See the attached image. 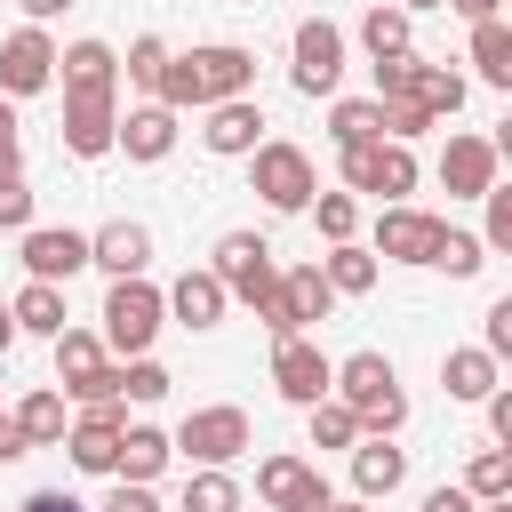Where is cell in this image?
<instances>
[{"instance_id":"cell-1","label":"cell","mask_w":512,"mask_h":512,"mask_svg":"<svg viewBox=\"0 0 512 512\" xmlns=\"http://www.w3.org/2000/svg\"><path fill=\"white\" fill-rule=\"evenodd\" d=\"M248 88H256V56L232 48V40H216V48L168 56L152 104H168V112H208V104H232V96H248Z\"/></svg>"},{"instance_id":"cell-2","label":"cell","mask_w":512,"mask_h":512,"mask_svg":"<svg viewBox=\"0 0 512 512\" xmlns=\"http://www.w3.org/2000/svg\"><path fill=\"white\" fill-rule=\"evenodd\" d=\"M328 400H344V408L360 416V440H392V432L408 424V392H400V376H392L384 352H352V360H336Z\"/></svg>"},{"instance_id":"cell-3","label":"cell","mask_w":512,"mask_h":512,"mask_svg":"<svg viewBox=\"0 0 512 512\" xmlns=\"http://www.w3.org/2000/svg\"><path fill=\"white\" fill-rule=\"evenodd\" d=\"M376 104H416L424 120H448V112H464V72L416 64V56H384L376 64Z\"/></svg>"},{"instance_id":"cell-4","label":"cell","mask_w":512,"mask_h":512,"mask_svg":"<svg viewBox=\"0 0 512 512\" xmlns=\"http://www.w3.org/2000/svg\"><path fill=\"white\" fill-rule=\"evenodd\" d=\"M96 320H104V352L144 360V352H152V336H160V320H168V304H160V288H152V280H112Z\"/></svg>"},{"instance_id":"cell-5","label":"cell","mask_w":512,"mask_h":512,"mask_svg":"<svg viewBox=\"0 0 512 512\" xmlns=\"http://www.w3.org/2000/svg\"><path fill=\"white\" fill-rule=\"evenodd\" d=\"M216 288L224 296H240V304H256V320L272 312V288H280V264H272V240L264 232H224L216 240Z\"/></svg>"},{"instance_id":"cell-6","label":"cell","mask_w":512,"mask_h":512,"mask_svg":"<svg viewBox=\"0 0 512 512\" xmlns=\"http://www.w3.org/2000/svg\"><path fill=\"white\" fill-rule=\"evenodd\" d=\"M248 440H256V424H248V408H232V400H216V408H192V416L176 424V440H168V448H176V456H192L200 472H224V464H232V456H240Z\"/></svg>"},{"instance_id":"cell-7","label":"cell","mask_w":512,"mask_h":512,"mask_svg":"<svg viewBox=\"0 0 512 512\" xmlns=\"http://www.w3.org/2000/svg\"><path fill=\"white\" fill-rule=\"evenodd\" d=\"M248 168H256V192H264V208H280V216H296V208H312V152L304 144H256L248 152Z\"/></svg>"},{"instance_id":"cell-8","label":"cell","mask_w":512,"mask_h":512,"mask_svg":"<svg viewBox=\"0 0 512 512\" xmlns=\"http://www.w3.org/2000/svg\"><path fill=\"white\" fill-rule=\"evenodd\" d=\"M336 312V288L320 280V264H288L280 272V288H272V312H264V328H272V344L280 336H304L312 320H328Z\"/></svg>"},{"instance_id":"cell-9","label":"cell","mask_w":512,"mask_h":512,"mask_svg":"<svg viewBox=\"0 0 512 512\" xmlns=\"http://www.w3.org/2000/svg\"><path fill=\"white\" fill-rule=\"evenodd\" d=\"M120 128V88H64V152L72 160H104Z\"/></svg>"},{"instance_id":"cell-10","label":"cell","mask_w":512,"mask_h":512,"mask_svg":"<svg viewBox=\"0 0 512 512\" xmlns=\"http://www.w3.org/2000/svg\"><path fill=\"white\" fill-rule=\"evenodd\" d=\"M344 160V184L352 192H376V200H400V192H416V152L408 144H352V152H336Z\"/></svg>"},{"instance_id":"cell-11","label":"cell","mask_w":512,"mask_h":512,"mask_svg":"<svg viewBox=\"0 0 512 512\" xmlns=\"http://www.w3.org/2000/svg\"><path fill=\"white\" fill-rule=\"evenodd\" d=\"M272 384H280V400H288V408H312V400H328L336 360H328L312 336H280V344H272Z\"/></svg>"},{"instance_id":"cell-12","label":"cell","mask_w":512,"mask_h":512,"mask_svg":"<svg viewBox=\"0 0 512 512\" xmlns=\"http://www.w3.org/2000/svg\"><path fill=\"white\" fill-rule=\"evenodd\" d=\"M344 80V32L328 16H304L296 24V96H336Z\"/></svg>"},{"instance_id":"cell-13","label":"cell","mask_w":512,"mask_h":512,"mask_svg":"<svg viewBox=\"0 0 512 512\" xmlns=\"http://www.w3.org/2000/svg\"><path fill=\"white\" fill-rule=\"evenodd\" d=\"M48 80H56V40H48L40 24L8 32V40H0V96H40Z\"/></svg>"},{"instance_id":"cell-14","label":"cell","mask_w":512,"mask_h":512,"mask_svg":"<svg viewBox=\"0 0 512 512\" xmlns=\"http://www.w3.org/2000/svg\"><path fill=\"white\" fill-rule=\"evenodd\" d=\"M256 496H264L272 512H320V504H328V480H320V464H304V456H264V464H256Z\"/></svg>"},{"instance_id":"cell-15","label":"cell","mask_w":512,"mask_h":512,"mask_svg":"<svg viewBox=\"0 0 512 512\" xmlns=\"http://www.w3.org/2000/svg\"><path fill=\"white\" fill-rule=\"evenodd\" d=\"M80 264H88V232H72V224H32L24 232V280L64 288Z\"/></svg>"},{"instance_id":"cell-16","label":"cell","mask_w":512,"mask_h":512,"mask_svg":"<svg viewBox=\"0 0 512 512\" xmlns=\"http://www.w3.org/2000/svg\"><path fill=\"white\" fill-rule=\"evenodd\" d=\"M88 264L112 272V280H144V264H152V232H144L136 216H112L104 232H88Z\"/></svg>"},{"instance_id":"cell-17","label":"cell","mask_w":512,"mask_h":512,"mask_svg":"<svg viewBox=\"0 0 512 512\" xmlns=\"http://www.w3.org/2000/svg\"><path fill=\"white\" fill-rule=\"evenodd\" d=\"M496 144L488 136H448V152H440V184H448V200H480L488 184H496Z\"/></svg>"},{"instance_id":"cell-18","label":"cell","mask_w":512,"mask_h":512,"mask_svg":"<svg viewBox=\"0 0 512 512\" xmlns=\"http://www.w3.org/2000/svg\"><path fill=\"white\" fill-rule=\"evenodd\" d=\"M200 144H208V152H224V160H248V152L264 144V112H256V96L208 104V128H200Z\"/></svg>"},{"instance_id":"cell-19","label":"cell","mask_w":512,"mask_h":512,"mask_svg":"<svg viewBox=\"0 0 512 512\" xmlns=\"http://www.w3.org/2000/svg\"><path fill=\"white\" fill-rule=\"evenodd\" d=\"M432 240H440V216H424V208H384V216H376V248H368V256L424 264V256H432Z\"/></svg>"},{"instance_id":"cell-20","label":"cell","mask_w":512,"mask_h":512,"mask_svg":"<svg viewBox=\"0 0 512 512\" xmlns=\"http://www.w3.org/2000/svg\"><path fill=\"white\" fill-rule=\"evenodd\" d=\"M112 152H128V160H144V168L168 160V152H176V112H168V104H136V112L112 128Z\"/></svg>"},{"instance_id":"cell-21","label":"cell","mask_w":512,"mask_h":512,"mask_svg":"<svg viewBox=\"0 0 512 512\" xmlns=\"http://www.w3.org/2000/svg\"><path fill=\"white\" fill-rule=\"evenodd\" d=\"M120 400H104V408H88L72 432H64V448H72V464L80 472H112V456H120Z\"/></svg>"},{"instance_id":"cell-22","label":"cell","mask_w":512,"mask_h":512,"mask_svg":"<svg viewBox=\"0 0 512 512\" xmlns=\"http://www.w3.org/2000/svg\"><path fill=\"white\" fill-rule=\"evenodd\" d=\"M56 344V384H64V400H80L96 376H104V336H88V328H64V336H48Z\"/></svg>"},{"instance_id":"cell-23","label":"cell","mask_w":512,"mask_h":512,"mask_svg":"<svg viewBox=\"0 0 512 512\" xmlns=\"http://www.w3.org/2000/svg\"><path fill=\"white\" fill-rule=\"evenodd\" d=\"M400 480H408V448H392V440H352V488H360V504L392 496Z\"/></svg>"},{"instance_id":"cell-24","label":"cell","mask_w":512,"mask_h":512,"mask_svg":"<svg viewBox=\"0 0 512 512\" xmlns=\"http://www.w3.org/2000/svg\"><path fill=\"white\" fill-rule=\"evenodd\" d=\"M160 304H168V320H184V328H216L232 296L216 288V272H184V280H176V288H168Z\"/></svg>"},{"instance_id":"cell-25","label":"cell","mask_w":512,"mask_h":512,"mask_svg":"<svg viewBox=\"0 0 512 512\" xmlns=\"http://www.w3.org/2000/svg\"><path fill=\"white\" fill-rule=\"evenodd\" d=\"M440 384H448V400H488V392L504 384V360H488L480 344H456V352L440 360Z\"/></svg>"},{"instance_id":"cell-26","label":"cell","mask_w":512,"mask_h":512,"mask_svg":"<svg viewBox=\"0 0 512 512\" xmlns=\"http://www.w3.org/2000/svg\"><path fill=\"white\" fill-rule=\"evenodd\" d=\"M168 456H176V448H168V432H152V424H128V432H120V456H112V472H120V480H136V488H152V480L168 472Z\"/></svg>"},{"instance_id":"cell-27","label":"cell","mask_w":512,"mask_h":512,"mask_svg":"<svg viewBox=\"0 0 512 512\" xmlns=\"http://www.w3.org/2000/svg\"><path fill=\"white\" fill-rule=\"evenodd\" d=\"M56 80H64V88H120V56H112L104 40H72V48L56 56Z\"/></svg>"},{"instance_id":"cell-28","label":"cell","mask_w":512,"mask_h":512,"mask_svg":"<svg viewBox=\"0 0 512 512\" xmlns=\"http://www.w3.org/2000/svg\"><path fill=\"white\" fill-rule=\"evenodd\" d=\"M8 320L24 328V336H64V288H48V280H24L16 288V304H8Z\"/></svg>"},{"instance_id":"cell-29","label":"cell","mask_w":512,"mask_h":512,"mask_svg":"<svg viewBox=\"0 0 512 512\" xmlns=\"http://www.w3.org/2000/svg\"><path fill=\"white\" fill-rule=\"evenodd\" d=\"M16 432H24V448H56L72 424H64V392L56 384H40V392H24V408H16Z\"/></svg>"},{"instance_id":"cell-30","label":"cell","mask_w":512,"mask_h":512,"mask_svg":"<svg viewBox=\"0 0 512 512\" xmlns=\"http://www.w3.org/2000/svg\"><path fill=\"white\" fill-rule=\"evenodd\" d=\"M472 72H480L488 88H512V24H504V16L472 24Z\"/></svg>"},{"instance_id":"cell-31","label":"cell","mask_w":512,"mask_h":512,"mask_svg":"<svg viewBox=\"0 0 512 512\" xmlns=\"http://www.w3.org/2000/svg\"><path fill=\"white\" fill-rule=\"evenodd\" d=\"M320 280H328L336 296H368V288H376V256H368L360 240H336V248L320 256Z\"/></svg>"},{"instance_id":"cell-32","label":"cell","mask_w":512,"mask_h":512,"mask_svg":"<svg viewBox=\"0 0 512 512\" xmlns=\"http://www.w3.org/2000/svg\"><path fill=\"white\" fill-rule=\"evenodd\" d=\"M328 136H336V152L376 144V136H384V104H376V96H344V104L328 112Z\"/></svg>"},{"instance_id":"cell-33","label":"cell","mask_w":512,"mask_h":512,"mask_svg":"<svg viewBox=\"0 0 512 512\" xmlns=\"http://www.w3.org/2000/svg\"><path fill=\"white\" fill-rule=\"evenodd\" d=\"M464 496H472V504H496V496H512V456H504V448H480V456L464 464Z\"/></svg>"},{"instance_id":"cell-34","label":"cell","mask_w":512,"mask_h":512,"mask_svg":"<svg viewBox=\"0 0 512 512\" xmlns=\"http://www.w3.org/2000/svg\"><path fill=\"white\" fill-rule=\"evenodd\" d=\"M360 40H368V56L384 64V56H408V16L392 8V0H376L368 8V24H360Z\"/></svg>"},{"instance_id":"cell-35","label":"cell","mask_w":512,"mask_h":512,"mask_svg":"<svg viewBox=\"0 0 512 512\" xmlns=\"http://www.w3.org/2000/svg\"><path fill=\"white\" fill-rule=\"evenodd\" d=\"M424 264H440L448 280H472V272L488 264V248H480L472 232H448V224H440V240H432V256H424Z\"/></svg>"},{"instance_id":"cell-36","label":"cell","mask_w":512,"mask_h":512,"mask_svg":"<svg viewBox=\"0 0 512 512\" xmlns=\"http://www.w3.org/2000/svg\"><path fill=\"white\" fill-rule=\"evenodd\" d=\"M176 512H240V480L232 472H192Z\"/></svg>"},{"instance_id":"cell-37","label":"cell","mask_w":512,"mask_h":512,"mask_svg":"<svg viewBox=\"0 0 512 512\" xmlns=\"http://www.w3.org/2000/svg\"><path fill=\"white\" fill-rule=\"evenodd\" d=\"M304 416H312V448H352V440H360V416H352L344 400H312Z\"/></svg>"},{"instance_id":"cell-38","label":"cell","mask_w":512,"mask_h":512,"mask_svg":"<svg viewBox=\"0 0 512 512\" xmlns=\"http://www.w3.org/2000/svg\"><path fill=\"white\" fill-rule=\"evenodd\" d=\"M312 224L328 232V248H336V240H352V224H360L352 192H312Z\"/></svg>"},{"instance_id":"cell-39","label":"cell","mask_w":512,"mask_h":512,"mask_svg":"<svg viewBox=\"0 0 512 512\" xmlns=\"http://www.w3.org/2000/svg\"><path fill=\"white\" fill-rule=\"evenodd\" d=\"M120 400H168V368L144 352V360H120Z\"/></svg>"},{"instance_id":"cell-40","label":"cell","mask_w":512,"mask_h":512,"mask_svg":"<svg viewBox=\"0 0 512 512\" xmlns=\"http://www.w3.org/2000/svg\"><path fill=\"white\" fill-rule=\"evenodd\" d=\"M120 64H128V80H136V88H160V72H168V40H152V32H144V40H128V56H120Z\"/></svg>"},{"instance_id":"cell-41","label":"cell","mask_w":512,"mask_h":512,"mask_svg":"<svg viewBox=\"0 0 512 512\" xmlns=\"http://www.w3.org/2000/svg\"><path fill=\"white\" fill-rule=\"evenodd\" d=\"M0 232H32V184L0 176Z\"/></svg>"},{"instance_id":"cell-42","label":"cell","mask_w":512,"mask_h":512,"mask_svg":"<svg viewBox=\"0 0 512 512\" xmlns=\"http://www.w3.org/2000/svg\"><path fill=\"white\" fill-rule=\"evenodd\" d=\"M480 200H488V232H480V248H512V192H504V184H488Z\"/></svg>"},{"instance_id":"cell-43","label":"cell","mask_w":512,"mask_h":512,"mask_svg":"<svg viewBox=\"0 0 512 512\" xmlns=\"http://www.w3.org/2000/svg\"><path fill=\"white\" fill-rule=\"evenodd\" d=\"M480 352H488V360H504V352H512V296H496V304H488V336H480Z\"/></svg>"},{"instance_id":"cell-44","label":"cell","mask_w":512,"mask_h":512,"mask_svg":"<svg viewBox=\"0 0 512 512\" xmlns=\"http://www.w3.org/2000/svg\"><path fill=\"white\" fill-rule=\"evenodd\" d=\"M104 512H160V496H152V488H136V480H120V488L104 496Z\"/></svg>"},{"instance_id":"cell-45","label":"cell","mask_w":512,"mask_h":512,"mask_svg":"<svg viewBox=\"0 0 512 512\" xmlns=\"http://www.w3.org/2000/svg\"><path fill=\"white\" fill-rule=\"evenodd\" d=\"M488 432H496V440H512V384H496V392H488Z\"/></svg>"},{"instance_id":"cell-46","label":"cell","mask_w":512,"mask_h":512,"mask_svg":"<svg viewBox=\"0 0 512 512\" xmlns=\"http://www.w3.org/2000/svg\"><path fill=\"white\" fill-rule=\"evenodd\" d=\"M416 512H480V504H472L464 488H424V504H416Z\"/></svg>"},{"instance_id":"cell-47","label":"cell","mask_w":512,"mask_h":512,"mask_svg":"<svg viewBox=\"0 0 512 512\" xmlns=\"http://www.w3.org/2000/svg\"><path fill=\"white\" fill-rule=\"evenodd\" d=\"M0 176H16V104L0 96Z\"/></svg>"},{"instance_id":"cell-48","label":"cell","mask_w":512,"mask_h":512,"mask_svg":"<svg viewBox=\"0 0 512 512\" xmlns=\"http://www.w3.org/2000/svg\"><path fill=\"white\" fill-rule=\"evenodd\" d=\"M24 512H88V504L64 496V488H40V496H24Z\"/></svg>"},{"instance_id":"cell-49","label":"cell","mask_w":512,"mask_h":512,"mask_svg":"<svg viewBox=\"0 0 512 512\" xmlns=\"http://www.w3.org/2000/svg\"><path fill=\"white\" fill-rule=\"evenodd\" d=\"M16 456H32V448H24V432H16V416H0V464H16Z\"/></svg>"},{"instance_id":"cell-50","label":"cell","mask_w":512,"mask_h":512,"mask_svg":"<svg viewBox=\"0 0 512 512\" xmlns=\"http://www.w3.org/2000/svg\"><path fill=\"white\" fill-rule=\"evenodd\" d=\"M448 8H456V16H464V24H488V16H496V8H504V0H448Z\"/></svg>"},{"instance_id":"cell-51","label":"cell","mask_w":512,"mask_h":512,"mask_svg":"<svg viewBox=\"0 0 512 512\" xmlns=\"http://www.w3.org/2000/svg\"><path fill=\"white\" fill-rule=\"evenodd\" d=\"M64 8H72V0H24V16H32V24H48V16H64Z\"/></svg>"},{"instance_id":"cell-52","label":"cell","mask_w":512,"mask_h":512,"mask_svg":"<svg viewBox=\"0 0 512 512\" xmlns=\"http://www.w3.org/2000/svg\"><path fill=\"white\" fill-rule=\"evenodd\" d=\"M8 344H16V320H8V304H0V352H8Z\"/></svg>"},{"instance_id":"cell-53","label":"cell","mask_w":512,"mask_h":512,"mask_svg":"<svg viewBox=\"0 0 512 512\" xmlns=\"http://www.w3.org/2000/svg\"><path fill=\"white\" fill-rule=\"evenodd\" d=\"M392 8H400V16H416V8H440V0H392Z\"/></svg>"},{"instance_id":"cell-54","label":"cell","mask_w":512,"mask_h":512,"mask_svg":"<svg viewBox=\"0 0 512 512\" xmlns=\"http://www.w3.org/2000/svg\"><path fill=\"white\" fill-rule=\"evenodd\" d=\"M320 512H368V504H360V496H352V504H336V496H328V504H320Z\"/></svg>"}]
</instances>
